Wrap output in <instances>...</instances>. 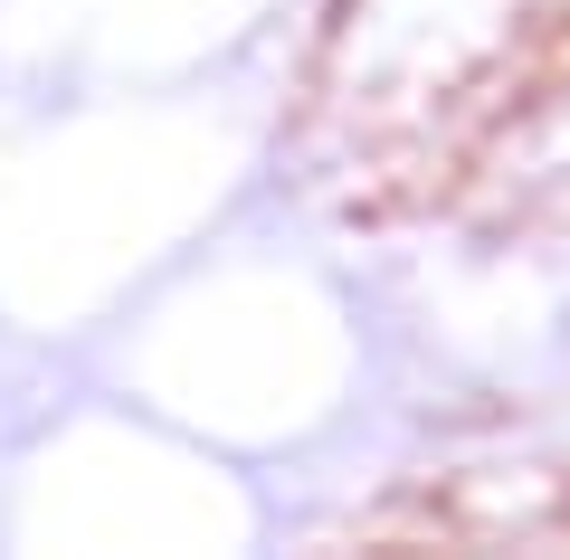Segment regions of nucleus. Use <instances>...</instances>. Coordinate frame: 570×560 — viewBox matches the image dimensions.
<instances>
[]
</instances>
